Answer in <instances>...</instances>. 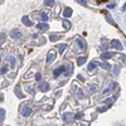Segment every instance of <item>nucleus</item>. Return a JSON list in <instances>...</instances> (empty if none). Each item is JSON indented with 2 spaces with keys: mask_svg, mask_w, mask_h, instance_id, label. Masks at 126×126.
Masks as SVG:
<instances>
[{
  "mask_svg": "<svg viewBox=\"0 0 126 126\" xmlns=\"http://www.w3.org/2000/svg\"><path fill=\"white\" fill-rule=\"evenodd\" d=\"M63 72H64L66 77H69V76H71V73L73 72V66H72V63L66 62L64 64H63Z\"/></svg>",
  "mask_w": 126,
  "mask_h": 126,
  "instance_id": "1",
  "label": "nucleus"
},
{
  "mask_svg": "<svg viewBox=\"0 0 126 126\" xmlns=\"http://www.w3.org/2000/svg\"><path fill=\"white\" fill-rule=\"evenodd\" d=\"M10 37H12L13 39H20L23 37V34L19 29H13L12 32H10Z\"/></svg>",
  "mask_w": 126,
  "mask_h": 126,
  "instance_id": "2",
  "label": "nucleus"
},
{
  "mask_svg": "<svg viewBox=\"0 0 126 126\" xmlns=\"http://www.w3.org/2000/svg\"><path fill=\"white\" fill-rule=\"evenodd\" d=\"M56 56H57V52H56L54 49L49 50V52H48V56H47V63H50L52 61H54Z\"/></svg>",
  "mask_w": 126,
  "mask_h": 126,
  "instance_id": "3",
  "label": "nucleus"
},
{
  "mask_svg": "<svg viewBox=\"0 0 126 126\" xmlns=\"http://www.w3.org/2000/svg\"><path fill=\"white\" fill-rule=\"evenodd\" d=\"M62 120L64 121V122H69L71 120H73V115L71 112H64V113H62Z\"/></svg>",
  "mask_w": 126,
  "mask_h": 126,
  "instance_id": "4",
  "label": "nucleus"
},
{
  "mask_svg": "<svg viewBox=\"0 0 126 126\" xmlns=\"http://www.w3.org/2000/svg\"><path fill=\"white\" fill-rule=\"evenodd\" d=\"M76 43H77V46H78V48H79L81 50H85V49H86V42L83 40V39L77 38V39H76Z\"/></svg>",
  "mask_w": 126,
  "mask_h": 126,
  "instance_id": "5",
  "label": "nucleus"
},
{
  "mask_svg": "<svg viewBox=\"0 0 126 126\" xmlns=\"http://www.w3.org/2000/svg\"><path fill=\"white\" fill-rule=\"evenodd\" d=\"M111 46H112L115 49H117V50H121V49H122V44L120 43V40H117V39H113V40L111 42Z\"/></svg>",
  "mask_w": 126,
  "mask_h": 126,
  "instance_id": "6",
  "label": "nucleus"
},
{
  "mask_svg": "<svg viewBox=\"0 0 126 126\" xmlns=\"http://www.w3.org/2000/svg\"><path fill=\"white\" fill-rule=\"evenodd\" d=\"M39 90L42 91V92H47L48 90H49V85L47 82H40L39 83Z\"/></svg>",
  "mask_w": 126,
  "mask_h": 126,
  "instance_id": "7",
  "label": "nucleus"
},
{
  "mask_svg": "<svg viewBox=\"0 0 126 126\" xmlns=\"http://www.w3.org/2000/svg\"><path fill=\"white\" fill-rule=\"evenodd\" d=\"M30 113H32V109H30V107H28V106L23 107V110H22V115H23L24 117H28Z\"/></svg>",
  "mask_w": 126,
  "mask_h": 126,
  "instance_id": "8",
  "label": "nucleus"
},
{
  "mask_svg": "<svg viewBox=\"0 0 126 126\" xmlns=\"http://www.w3.org/2000/svg\"><path fill=\"white\" fill-rule=\"evenodd\" d=\"M22 22H23V24H24L25 27H32V24H33V23L30 22V19H29V16H27V15H24V16H23V19H22Z\"/></svg>",
  "mask_w": 126,
  "mask_h": 126,
  "instance_id": "9",
  "label": "nucleus"
},
{
  "mask_svg": "<svg viewBox=\"0 0 126 126\" xmlns=\"http://www.w3.org/2000/svg\"><path fill=\"white\" fill-rule=\"evenodd\" d=\"M63 16H66V18H69L71 15H72V9L71 8H66L64 10H63Z\"/></svg>",
  "mask_w": 126,
  "mask_h": 126,
  "instance_id": "10",
  "label": "nucleus"
},
{
  "mask_svg": "<svg viewBox=\"0 0 126 126\" xmlns=\"http://www.w3.org/2000/svg\"><path fill=\"white\" fill-rule=\"evenodd\" d=\"M113 57V53H110V52H105V53L101 54V58L102 59H110Z\"/></svg>",
  "mask_w": 126,
  "mask_h": 126,
  "instance_id": "11",
  "label": "nucleus"
},
{
  "mask_svg": "<svg viewBox=\"0 0 126 126\" xmlns=\"http://www.w3.org/2000/svg\"><path fill=\"white\" fill-rule=\"evenodd\" d=\"M61 73H63V66H61L59 68H56V69L53 71V76H54V77H58Z\"/></svg>",
  "mask_w": 126,
  "mask_h": 126,
  "instance_id": "12",
  "label": "nucleus"
},
{
  "mask_svg": "<svg viewBox=\"0 0 126 126\" xmlns=\"http://www.w3.org/2000/svg\"><path fill=\"white\" fill-rule=\"evenodd\" d=\"M8 62L10 63V67H12V68L15 67V58H14L13 56H9V57H8Z\"/></svg>",
  "mask_w": 126,
  "mask_h": 126,
  "instance_id": "13",
  "label": "nucleus"
},
{
  "mask_svg": "<svg viewBox=\"0 0 126 126\" xmlns=\"http://www.w3.org/2000/svg\"><path fill=\"white\" fill-rule=\"evenodd\" d=\"M97 64H98V62H96V61H93V62H91L90 64H88L87 69H88V71H92V69H94V68L97 67Z\"/></svg>",
  "mask_w": 126,
  "mask_h": 126,
  "instance_id": "14",
  "label": "nucleus"
},
{
  "mask_svg": "<svg viewBox=\"0 0 126 126\" xmlns=\"http://www.w3.org/2000/svg\"><path fill=\"white\" fill-rule=\"evenodd\" d=\"M37 28L40 29V30H47V29H48V24H46V23H39V24H37Z\"/></svg>",
  "mask_w": 126,
  "mask_h": 126,
  "instance_id": "15",
  "label": "nucleus"
},
{
  "mask_svg": "<svg viewBox=\"0 0 126 126\" xmlns=\"http://www.w3.org/2000/svg\"><path fill=\"white\" fill-rule=\"evenodd\" d=\"M63 27H64L66 30L71 29V22H69V20H63Z\"/></svg>",
  "mask_w": 126,
  "mask_h": 126,
  "instance_id": "16",
  "label": "nucleus"
},
{
  "mask_svg": "<svg viewBox=\"0 0 126 126\" xmlns=\"http://www.w3.org/2000/svg\"><path fill=\"white\" fill-rule=\"evenodd\" d=\"M15 93H16V96H18L19 98H22V97H23L22 92H20V86H16V87H15Z\"/></svg>",
  "mask_w": 126,
  "mask_h": 126,
  "instance_id": "17",
  "label": "nucleus"
},
{
  "mask_svg": "<svg viewBox=\"0 0 126 126\" xmlns=\"http://www.w3.org/2000/svg\"><path fill=\"white\" fill-rule=\"evenodd\" d=\"M100 66L103 68V69H110L111 68V66L109 64V63L107 62H103V63H100Z\"/></svg>",
  "mask_w": 126,
  "mask_h": 126,
  "instance_id": "18",
  "label": "nucleus"
},
{
  "mask_svg": "<svg viewBox=\"0 0 126 126\" xmlns=\"http://www.w3.org/2000/svg\"><path fill=\"white\" fill-rule=\"evenodd\" d=\"M106 20H107V22L110 23V24H112V25H116V23H115V20L109 15V14H106Z\"/></svg>",
  "mask_w": 126,
  "mask_h": 126,
  "instance_id": "19",
  "label": "nucleus"
},
{
  "mask_svg": "<svg viewBox=\"0 0 126 126\" xmlns=\"http://www.w3.org/2000/svg\"><path fill=\"white\" fill-rule=\"evenodd\" d=\"M86 59H87L86 57H79V58L77 59V63H78V64H79V66H82V64H83V63H85V62H86Z\"/></svg>",
  "mask_w": 126,
  "mask_h": 126,
  "instance_id": "20",
  "label": "nucleus"
},
{
  "mask_svg": "<svg viewBox=\"0 0 126 126\" xmlns=\"http://www.w3.org/2000/svg\"><path fill=\"white\" fill-rule=\"evenodd\" d=\"M44 4L47 6H54V0H44Z\"/></svg>",
  "mask_w": 126,
  "mask_h": 126,
  "instance_id": "21",
  "label": "nucleus"
},
{
  "mask_svg": "<svg viewBox=\"0 0 126 126\" xmlns=\"http://www.w3.org/2000/svg\"><path fill=\"white\" fill-rule=\"evenodd\" d=\"M40 19L43 20V22H47V20H48V15H47L44 12H42V13H40Z\"/></svg>",
  "mask_w": 126,
  "mask_h": 126,
  "instance_id": "22",
  "label": "nucleus"
},
{
  "mask_svg": "<svg viewBox=\"0 0 126 126\" xmlns=\"http://www.w3.org/2000/svg\"><path fill=\"white\" fill-rule=\"evenodd\" d=\"M58 49H59V52L63 54V52H64L66 49H67V44H61L59 47H58Z\"/></svg>",
  "mask_w": 126,
  "mask_h": 126,
  "instance_id": "23",
  "label": "nucleus"
},
{
  "mask_svg": "<svg viewBox=\"0 0 126 126\" xmlns=\"http://www.w3.org/2000/svg\"><path fill=\"white\" fill-rule=\"evenodd\" d=\"M58 39H59V37L56 35V34H52V35L49 37V40H50V42H57Z\"/></svg>",
  "mask_w": 126,
  "mask_h": 126,
  "instance_id": "24",
  "label": "nucleus"
},
{
  "mask_svg": "<svg viewBox=\"0 0 126 126\" xmlns=\"http://www.w3.org/2000/svg\"><path fill=\"white\" fill-rule=\"evenodd\" d=\"M4 119H5V111L1 109V110H0V122H1Z\"/></svg>",
  "mask_w": 126,
  "mask_h": 126,
  "instance_id": "25",
  "label": "nucleus"
},
{
  "mask_svg": "<svg viewBox=\"0 0 126 126\" xmlns=\"http://www.w3.org/2000/svg\"><path fill=\"white\" fill-rule=\"evenodd\" d=\"M97 88H98V87H97L96 85H92V86H90V91H91L92 93L96 92V91H97Z\"/></svg>",
  "mask_w": 126,
  "mask_h": 126,
  "instance_id": "26",
  "label": "nucleus"
},
{
  "mask_svg": "<svg viewBox=\"0 0 126 126\" xmlns=\"http://www.w3.org/2000/svg\"><path fill=\"white\" fill-rule=\"evenodd\" d=\"M8 72V66H3L1 68H0V73L1 75H4V73H6Z\"/></svg>",
  "mask_w": 126,
  "mask_h": 126,
  "instance_id": "27",
  "label": "nucleus"
},
{
  "mask_svg": "<svg viewBox=\"0 0 126 126\" xmlns=\"http://www.w3.org/2000/svg\"><path fill=\"white\" fill-rule=\"evenodd\" d=\"M77 98H79V100L83 98V91L82 90H78L77 91Z\"/></svg>",
  "mask_w": 126,
  "mask_h": 126,
  "instance_id": "28",
  "label": "nucleus"
},
{
  "mask_svg": "<svg viewBox=\"0 0 126 126\" xmlns=\"http://www.w3.org/2000/svg\"><path fill=\"white\" fill-rule=\"evenodd\" d=\"M5 38H6L5 33H0V44H1V42H4V40H5Z\"/></svg>",
  "mask_w": 126,
  "mask_h": 126,
  "instance_id": "29",
  "label": "nucleus"
},
{
  "mask_svg": "<svg viewBox=\"0 0 126 126\" xmlns=\"http://www.w3.org/2000/svg\"><path fill=\"white\" fill-rule=\"evenodd\" d=\"M113 102V100L112 98H109V100H106V101H103V103H106L107 106H111V103Z\"/></svg>",
  "mask_w": 126,
  "mask_h": 126,
  "instance_id": "30",
  "label": "nucleus"
},
{
  "mask_svg": "<svg viewBox=\"0 0 126 126\" xmlns=\"http://www.w3.org/2000/svg\"><path fill=\"white\" fill-rule=\"evenodd\" d=\"M102 47H103L105 49L107 48V39H103V40H102Z\"/></svg>",
  "mask_w": 126,
  "mask_h": 126,
  "instance_id": "31",
  "label": "nucleus"
},
{
  "mask_svg": "<svg viewBox=\"0 0 126 126\" xmlns=\"http://www.w3.org/2000/svg\"><path fill=\"white\" fill-rule=\"evenodd\" d=\"M81 117H82V112H78V113L75 115V119H76V120H78V119H81Z\"/></svg>",
  "mask_w": 126,
  "mask_h": 126,
  "instance_id": "32",
  "label": "nucleus"
},
{
  "mask_svg": "<svg viewBox=\"0 0 126 126\" xmlns=\"http://www.w3.org/2000/svg\"><path fill=\"white\" fill-rule=\"evenodd\" d=\"M78 3H79L81 5H85V6H87V1H86V0H78Z\"/></svg>",
  "mask_w": 126,
  "mask_h": 126,
  "instance_id": "33",
  "label": "nucleus"
},
{
  "mask_svg": "<svg viewBox=\"0 0 126 126\" xmlns=\"http://www.w3.org/2000/svg\"><path fill=\"white\" fill-rule=\"evenodd\" d=\"M27 90H28V92H29V93H30V94H34V93H35V91H34V90H32V88H30V87H28V88H27Z\"/></svg>",
  "mask_w": 126,
  "mask_h": 126,
  "instance_id": "34",
  "label": "nucleus"
},
{
  "mask_svg": "<svg viewBox=\"0 0 126 126\" xmlns=\"http://www.w3.org/2000/svg\"><path fill=\"white\" fill-rule=\"evenodd\" d=\"M40 78H42V75H40V73H37V75H35V79L40 81Z\"/></svg>",
  "mask_w": 126,
  "mask_h": 126,
  "instance_id": "35",
  "label": "nucleus"
},
{
  "mask_svg": "<svg viewBox=\"0 0 126 126\" xmlns=\"http://www.w3.org/2000/svg\"><path fill=\"white\" fill-rule=\"evenodd\" d=\"M106 110H107V107H100V109H97L98 112H103V111H106Z\"/></svg>",
  "mask_w": 126,
  "mask_h": 126,
  "instance_id": "36",
  "label": "nucleus"
},
{
  "mask_svg": "<svg viewBox=\"0 0 126 126\" xmlns=\"http://www.w3.org/2000/svg\"><path fill=\"white\" fill-rule=\"evenodd\" d=\"M119 71H120V67H119V66H116V67H115V75H117Z\"/></svg>",
  "mask_w": 126,
  "mask_h": 126,
  "instance_id": "37",
  "label": "nucleus"
},
{
  "mask_svg": "<svg viewBox=\"0 0 126 126\" xmlns=\"http://www.w3.org/2000/svg\"><path fill=\"white\" fill-rule=\"evenodd\" d=\"M110 90H111V87H110V88H106V90L103 91V94H107V93L110 92Z\"/></svg>",
  "mask_w": 126,
  "mask_h": 126,
  "instance_id": "38",
  "label": "nucleus"
},
{
  "mask_svg": "<svg viewBox=\"0 0 126 126\" xmlns=\"http://www.w3.org/2000/svg\"><path fill=\"white\" fill-rule=\"evenodd\" d=\"M115 6H116V4H115V3H113V4H109V8H110V9H112V8H115Z\"/></svg>",
  "mask_w": 126,
  "mask_h": 126,
  "instance_id": "39",
  "label": "nucleus"
},
{
  "mask_svg": "<svg viewBox=\"0 0 126 126\" xmlns=\"http://www.w3.org/2000/svg\"><path fill=\"white\" fill-rule=\"evenodd\" d=\"M78 79H79V81H85V78H83V77H82V76H81V75H79V76H78Z\"/></svg>",
  "mask_w": 126,
  "mask_h": 126,
  "instance_id": "40",
  "label": "nucleus"
},
{
  "mask_svg": "<svg viewBox=\"0 0 126 126\" xmlns=\"http://www.w3.org/2000/svg\"><path fill=\"white\" fill-rule=\"evenodd\" d=\"M59 96H61V91H58V92L56 93V97H59Z\"/></svg>",
  "mask_w": 126,
  "mask_h": 126,
  "instance_id": "41",
  "label": "nucleus"
}]
</instances>
